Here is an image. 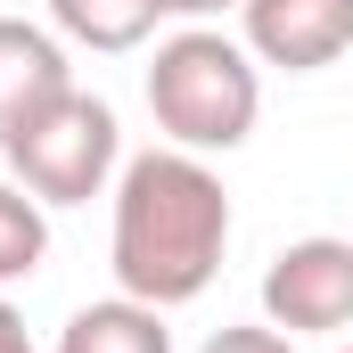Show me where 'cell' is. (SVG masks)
Wrapping results in <instances>:
<instances>
[{"instance_id":"277c9868","label":"cell","mask_w":353,"mask_h":353,"mask_svg":"<svg viewBox=\"0 0 353 353\" xmlns=\"http://www.w3.org/2000/svg\"><path fill=\"white\" fill-rule=\"evenodd\" d=\"M263 321L288 337L353 329V239H296L263 271Z\"/></svg>"},{"instance_id":"5b68a950","label":"cell","mask_w":353,"mask_h":353,"mask_svg":"<svg viewBox=\"0 0 353 353\" xmlns=\"http://www.w3.org/2000/svg\"><path fill=\"white\" fill-rule=\"evenodd\" d=\"M239 41L255 50V66L321 74V66H337L353 50V0H247Z\"/></svg>"},{"instance_id":"8992f818","label":"cell","mask_w":353,"mask_h":353,"mask_svg":"<svg viewBox=\"0 0 353 353\" xmlns=\"http://www.w3.org/2000/svg\"><path fill=\"white\" fill-rule=\"evenodd\" d=\"M58 90H74L66 41L41 33V25H25V17H0V140H8L33 107H50Z\"/></svg>"},{"instance_id":"ba28073f","label":"cell","mask_w":353,"mask_h":353,"mask_svg":"<svg viewBox=\"0 0 353 353\" xmlns=\"http://www.w3.org/2000/svg\"><path fill=\"white\" fill-rule=\"evenodd\" d=\"M50 25H58V41H74V50L123 58V50H140V41L165 25V8H157V0H50Z\"/></svg>"},{"instance_id":"9c48e42d","label":"cell","mask_w":353,"mask_h":353,"mask_svg":"<svg viewBox=\"0 0 353 353\" xmlns=\"http://www.w3.org/2000/svg\"><path fill=\"white\" fill-rule=\"evenodd\" d=\"M41 255H50V205H41L33 189L0 181V296H8L17 279H33Z\"/></svg>"},{"instance_id":"4fadbf2b","label":"cell","mask_w":353,"mask_h":353,"mask_svg":"<svg viewBox=\"0 0 353 353\" xmlns=\"http://www.w3.org/2000/svg\"><path fill=\"white\" fill-rule=\"evenodd\" d=\"M345 353H353V345H345Z\"/></svg>"},{"instance_id":"7c38bea8","label":"cell","mask_w":353,"mask_h":353,"mask_svg":"<svg viewBox=\"0 0 353 353\" xmlns=\"http://www.w3.org/2000/svg\"><path fill=\"white\" fill-rule=\"evenodd\" d=\"M0 353H41L33 337H25V312H17L8 296H0Z\"/></svg>"},{"instance_id":"7a4b0ae2","label":"cell","mask_w":353,"mask_h":353,"mask_svg":"<svg viewBox=\"0 0 353 353\" xmlns=\"http://www.w3.org/2000/svg\"><path fill=\"white\" fill-rule=\"evenodd\" d=\"M148 115L165 132V148L189 157H230L255 140L263 115V66L247 41H230L222 25H181L173 41H157L148 58Z\"/></svg>"},{"instance_id":"3957f363","label":"cell","mask_w":353,"mask_h":353,"mask_svg":"<svg viewBox=\"0 0 353 353\" xmlns=\"http://www.w3.org/2000/svg\"><path fill=\"white\" fill-rule=\"evenodd\" d=\"M0 157H8V181L33 189L41 205H90L123 173V132H115V107L74 83V90H58L50 107H33L0 140Z\"/></svg>"},{"instance_id":"6da1fadb","label":"cell","mask_w":353,"mask_h":353,"mask_svg":"<svg viewBox=\"0 0 353 353\" xmlns=\"http://www.w3.org/2000/svg\"><path fill=\"white\" fill-rule=\"evenodd\" d=\"M230 255V189L189 148H140L115 173V222H107V271L123 296L181 312L214 288Z\"/></svg>"},{"instance_id":"8fae6325","label":"cell","mask_w":353,"mask_h":353,"mask_svg":"<svg viewBox=\"0 0 353 353\" xmlns=\"http://www.w3.org/2000/svg\"><path fill=\"white\" fill-rule=\"evenodd\" d=\"M165 17H181V25H214V17H230V8H247V0H157Z\"/></svg>"},{"instance_id":"30bf717a","label":"cell","mask_w":353,"mask_h":353,"mask_svg":"<svg viewBox=\"0 0 353 353\" xmlns=\"http://www.w3.org/2000/svg\"><path fill=\"white\" fill-rule=\"evenodd\" d=\"M197 353H296V337L271 329V321H239V329H214Z\"/></svg>"},{"instance_id":"52a82bcc","label":"cell","mask_w":353,"mask_h":353,"mask_svg":"<svg viewBox=\"0 0 353 353\" xmlns=\"http://www.w3.org/2000/svg\"><path fill=\"white\" fill-rule=\"evenodd\" d=\"M58 353H173V329H165V312L157 304H140V296H99L83 304L66 329H58Z\"/></svg>"}]
</instances>
